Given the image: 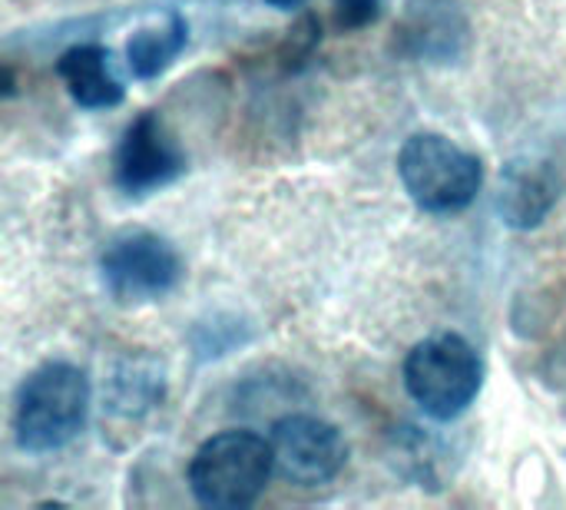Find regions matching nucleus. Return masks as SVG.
<instances>
[{
    "label": "nucleus",
    "mask_w": 566,
    "mask_h": 510,
    "mask_svg": "<svg viewBox=\"0 0 566 510\" xmlns=\"http://www.w3.org/2000/svg\"><path fill=\"white\" fill-rule=\"evenodd\" d=\"M90 382L70 362H46L17 392L13 435L30 455L66 448L86 425Z\"/></svg>",
    "instance_id": "nucleus-1"
},
{
    "label": "nucleus",
    "mask_w": 566,
    "mask_h": 510,
    "mask_svg": "<svg viewBox=\"0 0 566 510\" xmlns=\"http://www.w3.org/2000/svg\"><path fill=\"white\" fill-rule=\"evenodd\" d=\"M272 471V441L255 431H222L192 455L189 491L202 508L242 510L259 501Z\"/></svg>",
    "instance_id": "nucleus-2"
},
{
    "label": "nucleus",
    "mask_w": 566,
    "mask_h": 510,
    "mask_svg": "<svg viewBox=\"0 0 566 510\" xmlns=\"http://www.w3.org/2000/svg\"><path fill=\"white\" fill-rule=\"evenodd\" d=\"M481 385L484 362L478 348L454 332L418 342L405 362V388L434 421H454L464 415L481 395Z\"/></svg>",
    "instance_id": "nucleus-3"
},
{
    "label": "nucleus",
    "mask_w": 566,
    "mask_h": 510,
    "mask_svg": "<svg viewBox=\"0 0 566 510\" xmlns=\"http://www.w3.org/2000/svg\"><path fill=\"white\" fill-rule=\"evenodd\" d=\"M408 196L434 216L468 209L484 186V163L441 133H415L398 153Z\"/></svg>",
    "instance_id": "nucleus-4"
},
{
    "label": "nucleus",
    "mask_w": 566,
    "mask_h": 510,
    "mask_svg": "<svg viewBox=\"0 0 566 510\" xmlns=\"http://www.w3.org/2000/svg\"><path fill=\"white\" fill-rule=\"evenodd\" d=\"M99 272L106 292L119 305H143L176 289L182 279V262L163 236L149 229H123L103 246Z\"/></svg>",
    "instance_id": "nucleus-5"
},
{
    "label": "nucleus",
    "mask_w": 566,
    "mask_h": 510,
    "mask_svg": "<svg viewBox=\"0 0 566 510\" xmlns=\"http://www.w3.org/2000/svg\"><path fill=\"white\" fill-rule=\"evenodd\" d=\"M269 441L275 455V471L298 488L328 485L348 465V445L342 431L312 415H289L275 421Z\"/></svg>",
    "instance_id": "nucleus-6"
},
{
    "label": "nucleus",
    "mask_w": 566,
    "mask_h": 510,
    "mask_svg": "<svg viewBox=\"0 0 566 510\" xmlns=\"http://www.w3.org/2000/svg\"><path fill=\"white\" fill-rule=\"evenodd\" d=\"M182 173H186V153L166 133L163 119L156 113H139L126 126L113 156L116 186L129 196H146L153 189L169 186Z\"/></svg>",
    "instance_id": "nucleus-7"
},
{
    "label": "nucleus",
    "mask_w": 566,
    "mask_h": 510,
    "mask_svg": "<svg viewBox=\"0 0 566 510\" xmlns=\"http://www.w3.org/2000/svg\"><path fill=\"white\" fill-rule=\"evenodd\" d=\"M560 199V176L551 163L517 159L504 169L497 189V212L511 229L541 226Z\"/></svg>",
    "instance_id": "nucleus-8"
},
{
    "label": "nucleus",
    "mask_w": 566,
    "mask_h": 510,
    "mask_svg": "<svg viewBox=\"0 0 566 510\" xmlns=\"http://www.w3.org/2000/svg\"><path fill=\"white\" fill-rule=\"evenodd\" d=\"M56 73L66 83V93L73 96V103L83 110H113L126 96L113 53L99 43L70 46L56 60Z\"/></svg>",
    "instance_id": "nucleus-9"
},
{
    "label": "nucleus",
    "mask_w": 566,
    "mask_h": 510,
    "mask_svg": "<svg viewBox=\"0 0 566 510\" xmlns=\"http://www.w3.org/2000/svg\"><path fill=\"white\" fill-rule=\"evenodd\" d=\"M405 37L418 56L444 63L458 56L461 43L468 40L464 10L454 0H408Z\"/></svg>",
    "instance_id": "nucleus-10"
},
{
    "label": "nucleus",
    "mask_w": 566,
    "mask_h": 510,
    "mask_svg": "<svg viewBox=\"0 0 566 510\" xmlns=\"http://www.w3.org/2000/svg\"><path fill=\"white\" fill-rule=\"evenodd\" d=\"M189 43V23L179 13H169L163 23L139 27L126 43V66L136 80H156L172 66V60Z\"/></svg>",
    "instance_id": "nucleus-11"
},
{
    "label": "nucleus",
    "mask_w": 566,
    "mask_h": 510,
    "mask_svg": "<svg viewBox=\"0 0 566 510\" xmlns=\"http://www.w3.org/2000/svg\"><path fill=\"white\" fill-rule=\"evenodd\" d=\"M163 398V375L156 368H146L139 362L119 365L113 378V408L119 415H139Z\"/></svg>",
    "instance_id": "nucleus-12"
},
{
    "label": "nucleus",
    "mask_w": 566,
    "mask_h": 510,
    "mask_svg": "<svg viewBox=\"0 0 566 510\" xmlns=\"http://www.w3.org/2000/svg\"><path fill=\"white\" fill-rule=\"evenodd\" d=\"M378 13H381V0H335V17H338V27L345 30H361L375 23Z\"/></svg>",
    "instance_id": "nucleus-13"
},
{
    "label": "nucleus",
    "mask_w": 566,
    "mask_h": 510,
    "mask_svg": "<svg viewBox=\"0 0 566 510\" xmlns=\"http://www.w3.org/2000/svg\"><path fill=\"white\" fill-rule=\"evenodd\" d=\"M269 7H279V10H292V7H298L302 0H265Z\"/></svg>",
    "instance_id": "nucleus-14"
}]
</instances>
